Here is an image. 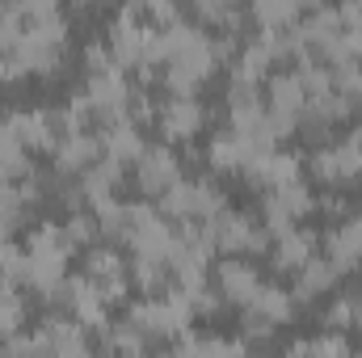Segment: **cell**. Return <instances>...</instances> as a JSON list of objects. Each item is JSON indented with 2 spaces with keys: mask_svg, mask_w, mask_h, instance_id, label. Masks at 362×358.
<instances>
[{
  "mask_svg": "<svg viewBox=\"0 0 362 358\" xmlns=\"http://www.w3.org/2000/svg\"><path fill=\"white\" fill-rule=\"evenodd\" d=\"M181 178V161L169 144H156V148H144V156L135 161V181L148 198H160L173 181Z\"/></svg>",
  "mask_w": 362,
  "mask_h": 358,
  "instance_id": "6da1fadb",
  "label": "cell"
},
{
  "mask_svg": "<svg viewBox=\"0 0 362 358\" xmlns=\"http://www.w3.org/2000/svg\"><path fill=\"white\" fill-rule=\"evenodd\" d=\"M211 278H215L223 304H236V308H245V304L253 299V291L262 287L257 270H253V262H245V253H228L219 266L211 270Z\"/></svg>",
  "mask_w": 362,
  "mask_h": 358,
  "instance_id": "7a4b0ae2",
  "label": "cell"
},
{
  "mask_svg": "<svg viewBox=\"0 0 362 358\" xmlns=\"http://www.w3.org/2000/svg\"><path fill=\"white\" fill-rule=\"evenodd\" d=\"M68 253L72 249H25V274H21V287L38 291L42 299L68 278Z\"/></svg>",
  "mask_w": 362,
  "mask_h": 358,
  "instance_id": "3957f363",
  "label": "cell"
},
{
  "mask_svg": "<svg viewBox=\"0 0 362 358\" xmlns=\"http://www.w3.org/2000/svg\"><path fill=\"white\" fill-rule=\"evenodd\" d=\"M51 152H55V173L81 178L89 165L101 161V139H97L93 131H72V135H59Z\"/></svg>",
  "mask_w": 362,
  "mask_h": 358,
  "instance_id": "277c9868",
  "label": "cell"
},
{
  "mask_svg": "<svg viewBox=\"0 0 362 358\" xmlns=\"http://www.w3.org/2000/svg\"><path fill=\"white\" fill-rule=\"evenodd\" d=\"M38 337L47 342L51 354H85V350H89L85 325H81L72 312H64V308H55V312L38 325Z\"/></svg>",
  "mask_w": 362,
  "mask_h": 358,
  "instance_id": "5b68a950",
  "label": "cell"
},
{
  "mask_svg": "<svg viewBox=\"0 0 362 358\" xmlns=\"http://www.w3.org/2000/svg\"><path fill=\"white\" fill-rule=\"evenodd\" d=\"M97 139H101V156H110V161H118V165H135V161L144 156V148H148V139H144L139 122H131V118L101 127V135H97Z\"/></svg>",
  "mask_w": 362,
  "mask_h": 358,
  "instance_id": "8992f818",
  "label": "cell"
},
{
  "mask_svg": "<svg viewBox=\"0 0 362 358\" xmlns=\"http://www.w3.org/2000/svg\"><path fill=\"white\" fill-rule=\"evenodd\" d=\"M316 249H320V236H316V232H308V228H291V232H282V236H274L270 241V266L295 274V270L303 266Z\"/></svg>",
  "mask_w": 362,
  "mask_h": 358,
  "instance_id": "52a82bcc",
  "label": "cell"
},
{
  "mask_svg": "<svg viewBox=\"0 0 362 358\" xmlns=\"http://www.w3.org/2000/svg\"><path fill=\"white\" fill-rule=\"evenodd\" d=\"M160 131H165V139H189V135H198V127H202V105L194 101V97H169L165 105H160Z\"/></svg>",
  "mask_w": 362,
  "mask_h": 358,
  "instance_id": "ba28073f",
  "label": "cell"
},
{
  "mask_svg": "<svg viewBox=\"0 0 362 358\" xmlns=\"http://www.w3.org/2000/svg\"><path fill=\"white\" fill-rule=\"evenodd\" d=\"M337 278H341V270L333 266L325 253H312L303 266L295 270V291H291V295H295L299 304H308V299H316V295L333 291V282H337Z\"/></svg>",
  "mask_w": 362,
  "mask_h": 358,
  "instance_id": "9c48e42d",
  "label": "cell"
},
{
  "mask_svg": "<svg viewBox=\"0 0 362 358\" xmlns=\"http://www.w3.org/2000/svg\"><path fill=\"white\" fill-rule=\"evenodd\" d=\"M8 122H13L17 139L25 144V152H51L55 139H59L47 110H17V114H8Z\"/></svg>",
  "mask_w": 362,
  "mask_h": 358,
  "instance_id": "30bf717a",
  "label": "cell"
},
{
  "mask_svg": "<svg viewBox=\"0 0 362 358\" xmlns=\"http://www.w3.org/2000/svg\"><path fill=\"white\" fill-rule=\"evenodd\" d=\"M245 308H249V312H257V316H266L270 325H286V321H291V312H295V295H291V291H282L278 282H262Z\"/></svg>",
  "mask_w": 362,
  "mask_h": 358,
  "instance_id": "8fae6325",
  "label": "cell"
},
{
  "mask_svg": "<svg viewBox=\"0 0 362 358\" xmlns=\"http://www.w3.org/2000/svg\"><path fill=\"white\" fill-rule=\"evenodd\" d=\"M206 161H211V169H215V173H240V169H245V161H249V144H245L236 131H223V135H215V139H211Z\"/></svg>",
  "mask_w": 362,
  "mask_h": 358,
  "instance_id": "7c38bea8",
  "label": "cell"
},
{
  "mask_svg": "<svg viewBox=\"0 0 362 358\" xmlns=\"http://www.w3.org/2000/svg\"><path fill=\"white\" fill-rule=\"evenodd\" d=\"M270 51L253 38V42H245L240 51H236V59H232V81H245V85H262L266 76H270Z\"/></svg>",
  "mask_w": 362,
  "mask_h": 358,
  "instance_id": "4fadbf2b",
  "label": "cell"
},
{
  "mask_svg": "<svg viewBox=\"0 0 362 358\" xmlns=\"http://www.w3.org/2000/svg\"><path fill=\"white\" fill-rule=\"evenodd\" d=\"M266 202H274V207H282L291 219H303V215H312L316 211V194L303 185V178L286 181V185H274L270 194H266Z\"/></svg>",
  "mask_w": 362,
  "mask_h": 358,
  "instance_id": "5bb4252c",
  "label": "cell"
},
{
  "mask_svg": "<svg viewBox=\"0 0 362 358\" xmlns=\"http://www.w3.org/2000/svg\"><path fill=\"white\" fill-rule=\"evenodd\" d=\"M131 278H135V287H139L144 295H160V291L173 282L169 262H160V258H144V253H135V262H131Z\"/></svg>",
  "mask_w": 362,
  "mask_h": 358,
  "instance_id": "9a60e30c",
  "label": "cell"
},
{
  "mask_svg": "<svg viewBox=\"0 0 362 358\" xmlns=\"http://www.w3.org/2000/svg\"><path fill=\"white\" fill-rule=\"evenodd\" d=\"M160 215L169 219V224H177V219H194V181L189 178H177L165 194H160Z\"/></svg>",
  "mask_w": 362,
  "mask_h": 358,
  "instance_id": "2e32d148",
  "label": "cell"
},
{
  "mask_svg": "<svg viewBox=\"0 0 362 358\" xmlns=\"http://www.w3.org/2000/svg\"><path fill=\"white\" fill-rule=\"evenodd\" d=\"M249 8L257 25H295L303 17L299 0H249Z\"/></svg>",
  "mask_w": 362,
  "mask_h": 358,
  "instance_id": "e0dca14e",
  "label": "cell"
},
{
  "mask_svg": "<svg viewBox=\"0 0 362 358\" xmlns=\"http://www.w3.org/2000/svg\"><path fill=\"white\" fill-rule=\"evenodd\" d=\"M64 236H68V245H72V249H89L93 241L101 236V224H97L93 207H76V211L68 215V224H64Z\"/></svg>",
  "mask_w": 362,
  "mask_h": 358,
  "instance_id": "ac0fdd59",
  "label": "cell"
},
{
  "mask_svg": "<svg viewBox=\"0 0 362 358\" xmlns=\"http://www.w3.org/2000/svg\"><path fill=\"white\" fill-rule=\"evenodd\" d=\"M228 207V198H223V190L215 185L211 178H194V219H211V215H219Z\"/></svg>",
  "mask_w": 362,
  "mask_h": 358,
  "instance_id": "d6986e66",
  "label": "cell"
},
{
  "mask_svg": "<svg viewBox=\"0 0 362 358\" xmlns=\"http://www.w3.org/2000/svg\"><path fill=\"white\" fill-rule=\"evenodd\" d=\"M101 333H105V337H101V346H105V350H127V354H139V350H148V337H144V333H139L131 321H122L118 329H110V325H105Z\"/></svg>",
  "mask_w": 362,
  "mask_h": 358,
  "instance_id": "ffe728a7",
  "label": "cell"
},
{
  "mask_svg": "<svg viewBox=\"0 0 362 358\" xmlns=\"http://www.w3.org/2000/svg\"><path fill=\"white\" fill-rule=\"evenodd\" d=\"M308 169H312V178L325 181V185H346V178H341V161H337V144H333V148H316L312 161H308Z\"/></svg>",
  "mask_w": 362,
  "mask_h": 358,
  "instance_id": "44dd1931",
  "label": "cell"
},
{
  "mask_svg": "<svg viewBox=\"0 0 362 358\" xmlns=\"http://www.w3.org/2000/svg\"><path fill=\"white\" fill-rule=\"evenodd\" d=\"M85 274H89V278H110V274H127V262H122L118 245H105V249H89Z\"/></svg>",
  "mask_w": 362,
  "mask_h": 358,
  "instance_id": "7402d4cb",
  "label": "cell"
},
{
  "mask_svg": "<svg viewBox=\"0 0 362 358\" xmlns=\"http://www.w3.org/2000/svg\"><path fill=\"white\" fill-rule=\"evenodd\" d=\"M144 21H152V25H173V21H181V13H177V0H127Z\"/></svg>",
  "mask_w": 362,
  "mask_h": 358,
  "instance_id": "603a6c76",
  "label": "cell"
},
{
  "mask_svg": "<svg viewBox=\"0 0 362 358\" xmlns=\"http://www.w3.org/2000/svg\"><path fill=\"white\" fill-rule=\"evenodd\" d=\"M325 325L337 329V333L358 329V295H337L333 308H329V316H325Z\"/></svg>",
  "mask_w": 362,
  "mask_h": 358,
  "instance_id": "cb8c5ba5",
  "label": "cell"
},
{
  "mask_svg": "<svg viewBox=\"0 0 362 358\" xmlns=\"http://www.w3.org/2000/svg\"><path fill=\"white\" fill-rule=\"evenodd\" d=\"M350 350V342L333 329L329 337H312V342H295L291 346V354H346Z\"/></svg>",
  "mask_w": 362,
  "mask_h": 358,
  "instance_id": "d4e9b609",
  "label": "cell"
},
{
  "mask_svg": "<svg viewBox=\"0 0 362 358\" xmlns=\"http://www.w3.org/2000/svg\"><path fill=\"white\" fill-rule=\"evenodd\" d=\"M97 282V291H101V299L114 308V304H127V274H110V278H93Z\"/></svg>",
  "mask_w": 362,
  "mask_h": 358,
  "instance_id": "484cf974",
  "label": "cell"
},
{
  "mask_svg": "<svg viewBox=\"0 0 362 358\" xmlns=\"http://www.w3.org/2000/svg\"><path fill=\"white\" fill-rule=\"evenodd\" d=\"M270 333H274V325H270V321L245 308V316H240V337H245V342H266Z\"/></svg>",
  "mask_w": 362,
  "mask_h": 358,
  "instance_id": "4316f807",
  "label": "cell"
},
{
  "mask_svg": "<svg viewBox=\"0 0 362 358\" xmlns=\"http://www.w3.org/2000/svg\"><path fill=\"white\" fill-rule=\"evenodd\" d=\"M85 68L93 72H105V68H114V51H110V42H89L85 47Z\"/></svg>",
  "mask_w": 362,
  "mask_h": 358,
  "instance_id": "83f0119b",
  "label": "cell"
},
{
  "mask_svg": "<svg viewBox=\"0 0 362 358\" xmlns=\"http://www.w3.org/2000/svg\"><path fill=\"white\" fill-rule=\"evenodd\" d=\"M316 211H325V215H333V219H341L350 207H346V198L341 194H316Z\"/></svg>",
  "mask_w": 362,
  "mask_h": 358,
  "instance_id": "f1b7e54d",
  "label": "cell"
},
{
  "mask_svg": "<svg viewBox=\"0 0 362 358\" xmlns=\"http://www.w3.org/2000/svg\"><path fill=\"white\" fill-rule=\"evenodd\" d=\"M350 101H354V110H362V81L354 85V93H350Z\"/></svg>",
  "mask_w": 362,
  "mask_h": 358,
  "instance_id": "f546056e",
  "label": "cell"
},
{
  "mask_svg": "<svg viewBox=\"0 0 362 358\" xmlns=\"http://www.w3.org/2000/svg\"><path fill=\"white\" fill-rule=\"evenodd\" d=\"M354 228H358V232H362V211H358V215H354Z\"/></svg>",
  "mask_w": 362,
  "mask_h": 358,
  "instance_id": "4dcf8cb0",
  "label": "cell"
},
{
  "mask_svg": "<svg viewBox=\"0 0 362 358\" xmlns=\"http://www.w3.org/2000/svg\"><path fill=\"white\" fill-rule=\"evenodd\" d=\"M76 4H97V0H76Z\"/></svg>",
  "mask_w": 362,
  "mask_h": 358,
  "instance_id": "1f68e13d",
  "label": "cell"
}]
</instances>
